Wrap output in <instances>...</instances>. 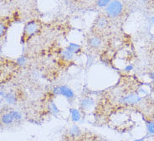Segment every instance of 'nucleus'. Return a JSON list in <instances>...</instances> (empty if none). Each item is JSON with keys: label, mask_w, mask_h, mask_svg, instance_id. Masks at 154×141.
I'll list each match as a JSON object with an SVG mask.
<instances>
[{"label": "nucleus", "mask_w": 154, "mask_h": 141, "mask_svg": "<svg viewBox=\"0 0 154 141\" xmlns=\"http://www.w3.org/2000/svg\"><path fill=\"white\" fill-rule=\"evenodd\" d=\"M41 27H42L41 22L38 20H31L29 22H28L23 28L22 41L23 43L29 41L32 37H34L40 31Z\"/></svg>", "instance_id": "obj_1"}, {"label": "nucleus", "mask_w": 154, "mask_h": 141, "mask_svg": "<svg viewBox=\"0 0 154 141\" xmlns=\"http://www.w3.org/2000/svg\"><path fill=\"white\" fill-rule=\"evenodd\" d=\"M123 11V5L119 0L111 1L110 4L106 7V12L108 17L116 18Z\"/></svg>", "instance_id": "obj_2"}, {"label": "nucleus", "mask_w": 154, "mask_h": 141, "mask_svg": "<svg viewBox=\"0 0 154 141\" xmlns=\"http://www.w3.org/2000/svg\"><path fill=\"white\" fill-rule=\"evenodd\" d=\"M53 94L54 95H62L68 99H73L75 98V94L73 90L66 85H61L55 87L53 89Z\"/></svg>", "instance_id": "obj_3"}, {"label": "nucleus", "mask_w": 154, "mask_h": 141, "mask_svg": "<svg viewBox=\"0 0 154 141\" xmlns=\"http://www.w3.org/2000/svg\"><path fill=\"white\" fill-rule=\"evenodd\" d=\"M140 100H141V97H139L136 94H131L127 96L122 97L120 99V102L125 104H137L140 102Z\"/></svg>", "instance_id": "obj_4"}, {"label": "nucleus", "mask_w": 154, "mask_h": 141, "mask_svg": "<svg viewBox=\"0 0 154 141\" xmlns=\"http://www.w3.org/2000/svg\"><path fill=\"white\" fill-rule=\"evenodd\" d=\"M0 122L4 125H10L15 122V119L12 115L11 111L5 112L0 115Z\"/></svg>", "instance_id": "obj_5"}, {"label": "nucleus", "mask_w": 154, "mask_h": 141, "mask_svg": "<svg viewBox=\"0 0 154 141\" xmlns=\"http://www.w3.org/2000/svg\"><path fill=\"white\" fill-rule=\"evenodd\" d=\"M10 25L8 18H0V38L4 37Z\"/></svg>", "instance_id": "obj_6"}, {"label": "nucleus", "mask_w": 154, "mask_h": 141, "mask_svg": "<svg viewBox=\"0 0 154 141\" xmlns=\"http://www.w3.org/2000/svg\"><path fill=\"white\" fill-rule=\"evenodd\" d=\"M108 21L106 18L105 16H99L97 19H96V22L95 23L96 28H99V29H104L107 26Z\"/></svg>", "instance_id": "obj_7"}, {"label": "nucleus", "mask_w": 154, "mask_h": 141, "mask_svg": "<svg viewBox=\"0 0 154 141\" xmlns=\"http://www.w3.org/2000/svg\"><path fill=\"white\" fill-rule=\"evenodd\" d=\"M89 45L91 46V48H94V49H97L99 48L101 44H102V41H101V38H99V37H91V38L89 39Z\"/></svg>", "instance_id": "obj_8"}, {"label": "nucleus", "mask_w": 154, "mask_h": 141, "mask_svg": "<svg viewBox=\"0 0 154 141\" xmlns=\"http://www.w3.org/2000/svg\"><path fill=\"white\" fill-rule=\"evenodd\" d=\"M69 113H70V117H71V120L73 122H78L80 121L81 118V115L80 111L76 110V109H70L69 110Z\"/></svg>", "instance_id": "obj_9"}, {"label": "nucleus", "mask_w": 154, "mask_h": 141, "mask_svg": "<svg viewBox=\"0 0 154 141\" xmlns=\"http://www.w3.org/2000/svg\"><path fill=\"white\" fill-rule=\"evenodd\" d=\"M69 136L72 138L80 137L81 134V129H80V128H79L77 125L72 126L69 131Z\"/></svg>", "instance_id": "obj_10"}, {"label": "nucleus", "mask_w": 154, "mask_h": 141, "mask_svg": "<svg viewBox=\"0 0 154 141\" xmlns=\"http://www.w3.org/2000/svg\"><path fill=\"white\" fill-rule=\"evenodd\" d=\"M94 104V100L91 98H85L84 99L81 103V106L83 110H88L90 108H91V106Z\"/></svg>", "instance_id": "obj_11"}, {"label": "nucleus", "mask_w": 154, "mask_h": 141, "mask_svg": "<svg viewBox=\"0 0 154 141\" xmlns=\"http://www.w3.org/2000/svg\"><path fill=\"white\" fill-rule=\"evenodd\" d=\"M66 50H69V52H71V53H73L75 54V53H79L81 51V46L79 45V44H76L70 43Z\"/></svg>", "instance_id": "obj_12"}, {"label": "nucleus", "mask_w": 154, "mask_h": 141, "mask_svg": "<svg viewBox=\"0 0 154 141\" xmlns=\"http://www.w3.org/2000/svg\"><path fill=\"white\" fill-rule=\"evenodd\" d=\"M5 99H6V101L8 104H14L17 101V97H16L14 94L9 93V94H8L7 95L5 96Z\"/></svg>", "instance_id": "obj_13"}, {"label": "nucleus", "mask_w": 154, "mask_h": 141, "mask_svg": "<svg viewBox=\"0 0 154 141\" xmlns=\"http://www.w3.org/2000/svg\"><path fill=\"white\" fill-rule=\"evenodd\" d=\"M62 54V57L64 58L65 59H68V60H70V59H72L74 57V53H71V52H69V50H63L61 52Z\"/></svg>", "instance_id": "obj_14"}, {"label": "nucleus", "mask_w": 154, "mask_h": 141, "mask_svg": "<svg viewBox=\"0 0 154 141\" xmlns=\"http://www.w3.org/2000/svg\"><path fill=\"white\" fill-rule=\"evenodd\" d=\"M49 110H50V113H52L53 115H57L60 113V110L58 109V107L56 106V104L54 102H51L49 104Z\"/></svg>", "instance_id": "obj_15"}, {"label": "nucleus", "mask_w": 154, "mask_h": 141, "mask_svg": "<svg viewBox=\"0 0 154 141\" xmlns=\"http://www.w3.org/2000/svg\"><path fill=\"white\" fill-rule=\"evenodd\" d=\"M111 1H112V0H97L96 4H97V6L100 7V8H106L108 4H110Z\"/></svg>", "instance_id": "obj_16"}, {"label": "nucleus", "mask_w": 154, "mask_h": 141, "mask_svg": "<svg viewBox=\"0 0 154 141\" xmlns=\"http://www.w3.org/2000/svg\"><path fill=\"white\" fill-rule=\"evenodd\" d=\"M11 113L13 116H14V118L15 119V121H20L22 118H23V116L22 115L20 114V112L17 110H11Z\"/></svg>", "instance_id": "obj_17"}, {"label": "nucleus", "mask_w": 154, "mask_h": 141, "mask_svg": "<svg viewBox=\"0 0 154 141\" xmlns=\"http://www.w3.org/2000/svg\"><path fill=\"white\" fill-rule=\"evenodd\" d=\"M146 129L150 134H154V122H146Z\"/></svg>", "instance_id": "obj_18"}, {"label": "nucleus", "mask_w": 154, "mask_h": 141, "mask_svg": "<svg viewBox=\"0 0 154 141\" xmlns=\"http://www.w3.org/2000/svg\"><path fill=\"white\" fill-rule=\"evenodd\" d=\"M132 68H133V67H132L131 65H128L127 67H126L125 70H126V71H131V69H132Z\"/></svg>", "instance_id": "obj_19"}, {"label": "nucleus", "mask_w": 154, "mask_h": 141, "mask_svg": "<svg viewBox=\"0 0 154 141\" xmlns=\"http://www.w3.org/2000/svg\"><path fill=\"white\" fill-rule=\"evenodd\" d=\"M150 77H151V79H152V80H154V72L153 73H151Z\"/></svg>", "instance_id": "obj_20"}, {"label": "nucleus", "mask_w": 154, "mask_h": 141, "mask_svg": "<svg viewBox=\"0 0 154 141\" xmlns=\"http://www.w3.org/2000/svg\"><path fill=\"white\" fill-rule=\"evenodd\" d=\"M152 23H154V17H152Z\"/></svg>", "instance_id": "obj_21"}, {"label": "nucleus", "mask_w": 154, "mask_h": 141, "mask_svg": "<svg viewBox=\"0 0 154 141\" xmlns=\"http://www.w3.org/2000/svg\"><path fill=\"white\" fill-rule=\"evenodd\" d=\"M143 1H146V0H143Z\"/></svg>", "instance_id": "obj_22"}]
</instances>
